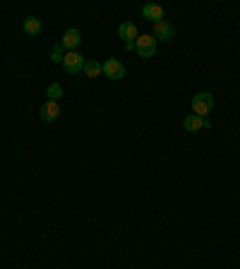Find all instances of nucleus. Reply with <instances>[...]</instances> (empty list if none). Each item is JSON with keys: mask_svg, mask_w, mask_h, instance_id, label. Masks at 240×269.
Masks as SVG:
<instances>
[{"mask_svg": "<svg viewBox=\"0 0 240 269\" xmlns=\"http://www.w3.org/2000/svg\"><path fill=\"white\" fill-rule=\"evenodd\" d=\"M156 46H159V41L154 39L151 34H140L137 41H135V50H137L140 58H154L156 56Z\"/></svg>", "mask_w": 240, "mask_h": 269, "instance_id": "1", "label": "nucleus"}, {"mask_svg": "<svg viewBox=\"0 0 240 269\" xmlns=\"http://www.w3.org/2000/svg\"><path fill=\"white\" fill-rule=\"evenodd\" d=\"M211 109H214V96H211L209 91H197L195 96H192V111H195V116H209Z\"/></svg>", "mask_w": 240, "mask_h": 269, "instance_id": "2", "label": "nucleus"}, {"mask_svg": "<svg viewBox=\"0 0 240 269\" xmlns=\"http://www.w3.org/2000/svg\"><path fill=\"white\" fill-rule=\"evenodd\" d=\"M84 65H87V60L82 58V53H77V50L65 53V58H63V68H65V72H70V75L84 72Z\"/></svg>", "mask_w": 240, "mask_h": 269, "instance_id": "3", "label": "nucleus"}, {"mask_svg": "<svg viewBox=\"0 0 240 269\" xmlns=\"http://www.w3.org/2000/svg\"><path fill=\"white\" fill-rule=\"evenodd\" d=\"M151 36H154L156 41H170V39H175V27H173L168 20H161V22L154 24Z\"/></svg>", "mask_w": 240, "mask_h": 269, "instance_id": "4", "label": "nucleus"}, {"mask_svg": "<svg viewBox=\"0 0 240 269\" xmlns=\"http://www.w3.org/2000/svg\"><path fill=\"white\" fill-rule=\"evenodd\" d=\"M103 75L108 77V80H123L125 77V65L120 63L118 58H108L106 63H103Z\"/></svg>", "mask_w": 240, "mask_h": 269, "instance_id": "5", "label": "nucleus"}, {"mask_svg": "<svg viewBox=\"0 0 240 269\" xmlns=\"http://www.w3.org/2000/svg\"><path fill=\"white\" fill-rule=\"evenodd\" d=\"M183 128L188 130V132H200V130L211 128V120L207 118V116L202 118V116H195V113H192V116H188V118L183 120Z\"/></svg>", "mask_w": 240, "mask_h": 269, "instance_id": "6", "label": "nucleus"}, {"mask_svg": "<svg viewBox=\"0 0 240 269\" xmlns=\"http://www.w3.org/2000/svg\"><path fill=\"white\" fill-rule=\"evenodd\" d=\"M39 116L43 123H53V120L60 116V103L58 101H46V103L39 109Z\"/></svg>", "mask_w": 240, "mask_h": 269, "instance_id": "7", "label": "nucleus"}, {"mask_svg": "<svg viewBox=\"0 0 240 269\" xmlns=\"http://www.w3.org/2000/svg\"><path fill=\"white\" fill-rule=\"evenodd\" d=\"M118 36L125 41V43H135L137 36H140V31H137V27H135L132 22H123L118 27Z\"/></svg>", "mask_w": 240, "mask_h": 269, "instance_id": "8", "label": "nucleus"}, {"mask_svg": "<svg viewBox=\"0 0 240 269\" xmlns=\"http://www.w3.org/2000/svg\"><path fill=\"white\" fill-rule=\"evenodd\" d=\"M142 17L156 24V22L163 20V8H161V5H156V3H147V5L142 8Z\"/></svg>", "mask_w": 240, "mask_h": 269, "instance_id": "9", "label": "nucleus"}, {"mask_svg": "<svg viewBox=\"0 0 240 269\" xmlns=\"http://www.w3.org/2000/svg\"><path fill=\"white\" fill-rule=\"evenodd\" d=\"M60 43H63V46H65L68 50H77V46L82 43L80 29H75V27H72V29H68L65 34H63V41H60Z\"/></svg>", "mask_w": 240, "mask_h": 269, "instance_id": "10", "label": "nucleus"}, {"mask_svg": "<svg viewBox=\"0 0 240 269\" xmlns=\"http://www.w3.org/2000/svg\"><path fill=\"white\" fill-rule=\"evenodd\" d=\"M41 29H43V27H41L39 17H27V20H24V34H29V36H39Z\"/></svg>", "mask_w": 240, "mask_h": 269, "instance_id": "11", "label": "nucleus"}, {"mask_svg": "<svg viewBox=\"0 0 240 269\" xmlns=\"http://www.w3.org/2000/svg\"><path fill=\"white\" fill-rule=\"evenodd\" d=\"M101 72H103V65H101L99 60H87V65H84V75L87 77L96 80V77H101Z\"/></svg>", "mask_w": 240, "mask_h": 269, "instance_id": "12", "label": "nucleus"}, {"mask_svg": "<svg viewBox=\"0 0 240 269\" xmlns=\"http://www.w3.org/2000/svg\"><path fill=\"white\" fill-rule=\"evenodd\" d=\"M46 96H48V101H60V96H63V87H60L58 82L48 84V91H46Z\"/></svg>", "mask_w": 240, "mask_h": 269, "instance_id": "13", "label": "nucleus"}, {"mask_svg": "<svg viewBox=\"0 0 240 269\" xmlns=\"http://www.w3.org/2000/svg\"><path fill=\"white\" fill-rule=\"evenodd\" d=\"M63 58H65V46H63V43H55V46H53V53H50V60H53V63H63Z\"/></svg>", "mask_w": 240, "mask_h": 269, "instance_id": "14", "label": "nucleus"}]
</instances>
